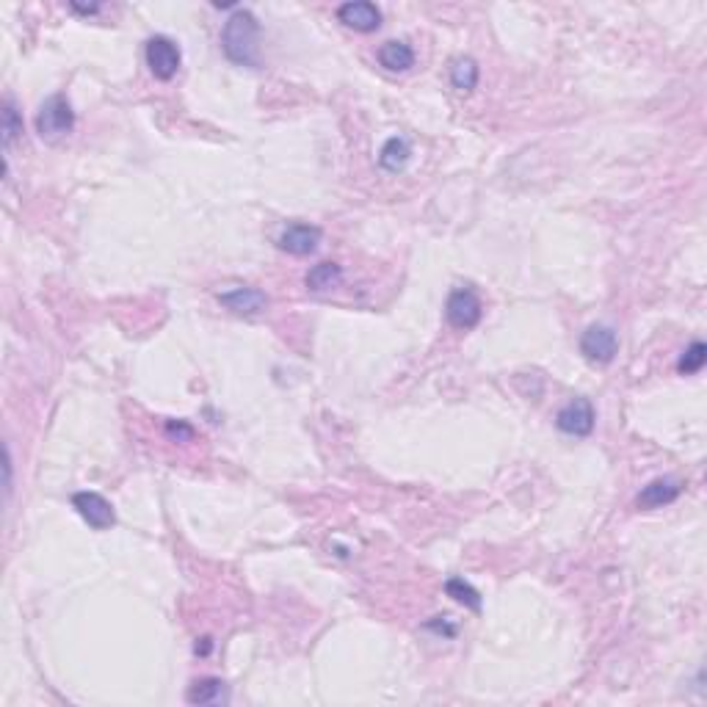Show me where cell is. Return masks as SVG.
<instances>
[{
	"label": "cell",
	"mask_w": 707,
	"mask_h": 707,
	"mask_svg": "<svg viewBox=\"0 0 707 707\" xmlns=\"http://www.w3.org/2000/svg\"><path fill=\"white\" fill-rule=\"evenodd\" d=\"M257 39H260V25L249 9H235L230 20L225 23L222 31V50L233 64L241 67H257Z\"/></svg>",
	"instance_id": "6da1fadb"
},
{
	"label": "cell",
	"mask_w": 707,
	"mask_h": 707,
	"mask_svg": "<svg viewBox=\"0 0 707 707\" xmlns=\"http://www.w3.org/2000/svg\"><path fill=\"white\" fill-rule=\"evenodd\" d=\"M75 128V111L64 94H53L36 114V130L44 141H59Z\"/></svg>",
	"instance_id": "7a4b0ae2"
},
{
	"label": "cell",
	"mask_w": 707,
	"mask_h": 707,
	"mask_svg": "<svg viewBox=\"0 0 707 707\" xmlns=\"http://www.w3.org/2000/svg\"><path fill=\"white\" fill-rule=\"evenodd\" d=\"M147 67L158 81H172L180 70V47L169 36H152L147 42Z\"/></svg>",
	"instance_id": "3957f363"
},
{
	"label": "cell",
	"mask_w": 707,
	"mask_h": 707,
	"mask_svg": "<svg viewBox=\"0 0 707 707\" xmlns=\"http://www.w3.org/2000/svg\"><path fill=\"white\" fill-rule=\"evenodd\" d=\"M445 315H448V323L454 326V330L467 332V330H473V326H478L483 307H481V299L475 296L473 288H456L445 301Z\"/></svg>",
	"instance_id": "277c9868"
},
{
	"label": "cell",
	"mask_w": 707,
	"mask_h": 707,
	"mask_svg": "<svg viewBox=\"0 0 707 707\" xmlns=\"http://www.w3.org/2000/svg\"><path fill=\"white\" fill-rule=\"evenodd\" d=\"M580 351H583V357L588 362H597V365L614 362V357L619 351L616 332L611 330V326H603V323L588 326V330L583 332V338H580Z\"/></svg>",
	"instance_id": "5b68a950"
},
{
	"label": "cell",
	"mask_w": 707,
	"mask_h": 707,
	"mask_svg": "<svg viewBox=\"0 0 707 707\" xmlns=\"http://www.w3.org/2000/svg\"><path fill=\"white\" fill-rule=\"evenodd\" d=\"M556 425L569 434V437H588L594 428V406L588 398H575L569 401L559 415H556Z\"/></svg>",
	"instance_id": "8992f818"
},
{
	"label": "cell",
	"mask_w": 707,
	"mask_h": 707,
	"mask_svg": "<svg viewBox=\"0 0 707 707\" xmlns=\"http://www.w3.org/2000/svg\"><path fill=\"white\" fill-rule=\"evenodd\" d=\"M72 506L78 509V514L89 522V528L94 530H108L117 522V514L102 495L97 492H78L72 495Z\"/></svg>",
	"instance_id": "52a82bcc"
},
{
	"label": "cell",
	"mask_w": 707,
	"mask_h": 707,
	"mask_svg": "<svg viewBox=\"0 0 707 707\" xmlns=\"http://www.w3.org/2000/svg\"><path fill=\"white\" fill-rule=\"evenodd\" d=\"M338 20L346 28H354L359 33H370V31H378V25H382V12H378L373 4H368V0H349V4H343L338 9Z\"/></svg>",
	"instance_id": "ba28073f"
},
{
	"label": "cell",
	"mask_w": 707,
	"mask_h": 707,
	"mask_svg": "<svg viewBox=\"0 0 707 707\" xmlns=\"http://www.w3.org/2000/svg\"><path fill=\"white\" fill-rule=\"evenodd\" d=\"M318 244H320V230L312 225H291L280 235V249L288 254H296V257L312 254L318 249Z\"/></svg>",
	"instance_id": "9c48e42d"
},
{
	"label": "cell",
	"mask_w": 707,
	"mask_h": 707,
	"mask_svg": "<svg viewBox=\"0 0 707 707\" xmlns=\"http://www.w3.org/2000/svg\"><path fill=\"white\" fill-rule=\"evenodd\" d=\"M680 492H683L680 481H674V478H655V481L641 489V495L635 498V503H638V509H661V506L674 503L680 498Z\"/></svg>",
	"instance_id": "30bf717a"
},
{
	"label": "cell",
	"mask_w": 707,
	"mask_h": 707,
	"mask_svg": "<svg viewBox=\"0 0 707 707\" xmlns=\"http://www.w3.org/2000/svg\"><path fill=\"white\" fill-rule=\"evenodd\" d=\"M219 301L235 312V315H260L265 307H268V299L263 291L257 288H235V291H227V293H219Z\"/></svg>",
	"instance_id": "8fae6325"
},
{
	"label": "cell",
	"mask_w": 707,
	"mask_h": 707,
	"mask_svg": "<svg viewBox=\"0 0 707 707\" xmlns=\"http://www.w3.org/2000/svg\"><path fill=\"white\" fill-rule=\"evenodd\" d=\"M378 64L390 72H406L415 67V50L406 42H385L378 47Z\"/></svg>",
	"instance_id": "7c38bea8"
},
{
	"label": "cell",
	"mask_w": 707,
	"mask_h": 707,
	"mask_svg": "<svg viewBox=\"0 0 707 707\" xmlns=\"http://www.w3.org/2000/svg\"><path fill=\"white\" fill-rule=\"evenodd\" d=\"M343 282V268L338 263H318L307 271L304 277V285L312 291V293H320V291H330V288H338Z\"/></svg>",
	"instance_id": "4fadbf2b"
},
{
	"label": "cell",
	"mask_w": 707,
	"mask_h": 707,
	"mask_svg": "<svg viewBox=\"0 0 707 707\" xmlns=\"http://www.w3.org/2000/svg\"><path fill=\"white\" fill-rule=\"evenodd\" d=\"M409 158H412V147L401 136H393L382 147V152H378V163H382V169H387V172H401L409 163Z\"/></svg>",
	"instance_id": "5bb4252c"
},
{
	"label": "cell",
	"mask_w": 707,
	"mask_h": 707,
	"mask_svg": "<svg viewBox=\"0 0 707 707\" xmlns=\"http://www.w3.org/2000/svg\"><path fill=\"white\" fill-rule=\"evenodd\" d=\"M225 683L215 680V677H205V680H196L188 691V702L191 704H219L225 702Z\"/></svg>",
	"instance_id": "9a60e30c"
},
{
	"label": "cell",
	"mask_w": 707,
	"mask_h": 707,
	"mask_svg": "<svg viewBox=\"0 0 707 707\" xmlns=\"http://www.w3.org/2000/svg\"><path fill=\"white\" fill-rule=\"evenodd\" d=\"M451 83L459 91H473L478 86V64L473 59H456L451 67Z\"/></svg>",
	"instance_id": "2e32d148"
},
{
	"label": "cell",
	"mask_w": 707,
	"mask_h": 707,
	"mask_svg": "<svg viewBox=\"0 0 707 707\" xmlns=\"http://www.w3.org/2000/svg\"><path fill=\"white\" fill-rule=\"evenodd\" d=\"M445 591H448V597H454L456 603L467 606L470 611H481V594L470 583H464L462 578H451L445 583Z\"/></svg>",
	"instance_id": "e0dca14e"
},
{
	"label": "cell",
	"mask_w": 707,
	"mask_h": 707,
	"mask_svg": "<svg viewBox=\"0 0 707 707\" xmlns=\"http://www.w3.org/2000/svg\"><path fill=\"white\" fill-rule=\"evenodd\" d=\"M704 362H707V346H704L702 340H693V343L683 351V357H680V362H677V370H680L683 376H693V373H699V370L704 368Z\"/></svg>",
	"instance_id": "ac0fdd59"
},
{
	"label": "cell",
	"mask_w": 707,
	"mask_h": 707,
	"mask_svg": "<svg viewBox=\"0 0 707 707\" xmlns=\"http://www.w3.org/2000/svg\"><path fill=\"white\" fill-rule=\"evenodd\" d=\"M20 133H23V117H20V111H17L14 100L6 97V102H4V144L9 147Z\"/></svg>",
	"instance_id": "d6986e66"
},
{
	"label": "cell",
	"mask_w": 707,
	"mask_h": 707,
	"mask_svg": "<svg viewBox=\"0 0 707 707\" xmlns=\"http://www.w3.org/2000/svg\"><path fill=\"white\" fill-rule=\"evenodd\" d=\"M167 431H169V437H186V440H194V428L186 425V423H169Z\"/></svg>",
	"instance_id": "ffe728a7"
},
{
	"label": "cell",
	"mask_w": 707,
	"mask_h": 707,
	"mask_svg": "<svg viewBox=\"0 0 707 707\" xmlns=\"http://www.w3.org/2000/svg\"><path fill=\"white\" fill-rule=\"evenodd\" d=\"M72 12H81V14H97L100 6H78V4H72Z\"/></svg>",
	"instance_id": "44dd1931"
}]
</instances>
